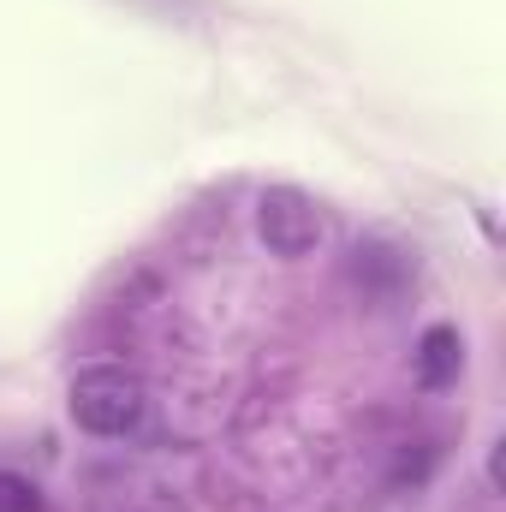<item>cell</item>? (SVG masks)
<instances>
[{
	"label": "cell",
	"instance_id": "cell-1",
	"mask_svg": "<svg viewBox=\"0 0 506 512\" xmlns=\"http://www.w3.org/2000/svg\"><path fill=\"white\" fill-rule=\"evenodd\" d=\"M66 411H72V423L84 429V435H96V441H126L143 429V411H149V393L143 382L120 370V364H90V370H78L72 387H66Z\"/></svg>",
	"mask_w": 506,
	"mask_h": 512
},
{
	"label": "cell",
	"instance_id": "cell-2",
	"mask_svg": "<svg viewBox=\"0 0 506 512\" xmlns=\"http://www.w3.org/2000/svg\"><path fill=\"white\" fill-rule=\"evenodd\" d=\"M256 239H262V251H268V256L298 262V256L322 251L328 221H322L316 197H304L298 185H268V191L256 197Z\"/></svg>",
	"mask_w": 506,
	"mask_h": 512
},
{
	"label": "cell",
	"instance_id": "cell-3",
	"mask_svg": "<svg viewBox=\"0 0 506 512\" xmlns=\"http://www.w3.org/2000/svg\"><path fill=\"white\" fill-rule=\"evenodd\" d=\"M411 370H417V382L429 387V393H447V387L459 382V370H465V340H459V328H447V322L423 328V340H417V352H411Z\"/></svg>",
	"mask_w": 506,
	"mask_h": 512
},
{
	"label": "cell",
	"instance_id": "cell-4",
	"mask_svg": "<svg viewBox=\"0 0 506 512\" xmlns=\"http://www.w3.org/2000/svg\"><path fill=\"white\" fill-rule=\"evenodd\" d=\"M0 512H42V489L24 471H0Z\"/></svg>",
	"mask_w": 506,
	"mask_h": 512
}]
</instances>
